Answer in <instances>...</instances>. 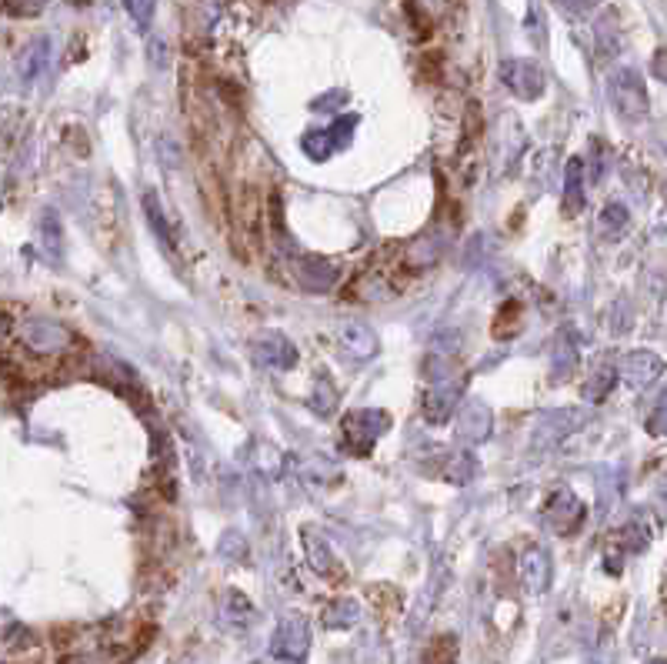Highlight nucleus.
Here are the masks:
<instances>
[{
  "label": "nucleus",
  "mask_w": 667,
  "mask_h": 664,
  "mask_svg": "<svg viewBox=\"0 0 667 664\" xmlns=\"http://www.w3.org/2000/svg\"><path fill=\"white\" fill-rule=\"evenodd\" d=\"M574 368H577V348H574L571 341H557V351H554V378L564 381Z\"/></svg>",
  "instance_id": "obj_26"
},
{
  "label": "nucleus",
  "mask_w": 667,
  "mask_h": 664,
  "mask_svg": "<svg viewBox=\"0 0 667 664\" xmlns=\"http://www.w3.org/2000/svg\"><path fill=\"white\" fill-rule=\"evenodd\" d=\"M654 664H664V661H654Z\"/></svg>",
  "instance_id": "obj_35"
},
{
  "label": "nucleus",
  "mask_w": 667,
  "mask_h": 664,
  "mask_svg": "<svg viewBox=\"0 0 667 664\" xmlns=\"http://www.w3.org/2000/svg\"><path fill=\"white\" fill-rule=\"evenodd\" d=\"M47 4H51V0H4V11L7 17H37L44 14Z\"/></svg>",
  "instance_id": "obj_28"
},
{
  "label": "nucleus",
  "mask_w": 667,
  "mask_h": 664,
  "mask_svg": "<svg viewBox=\"0 0 667 664\" xmlns=\"http://www.w3.org/2000/svg\"><path fill=\"white\" fill-rule=\"evenodd\" d=\"M21 344L37 354H61L74 344V334L64 324L47 321V317H31L21 324Z\"/></svg>",
  "instance_id": "obj_7"
},
{
  "label": "nucleus",
  "mask_w": 667,
  "mask_h": 664,
  "mask_svg": "<svg viewBox=\"0 0 667 664\" xmlns=\"http://www.w3.org/2000/svg\"><path fill=\"white\" fill-rule=\"evenodd\" d=\"M584 518H587L584 501L577 498L571 488H557L551 498H547L544 511H541V521L554 534H561V538H567V534H574L577 528H581Z\"/></svg>",
  "instance_id": "obj_3"
},
{
  "label": "nucleus",
  "mask_w": 667,
  "mask_h": 664,
  "mask_svg": "<svg viewBox=\"0 0 667 664\" xmlns=\"http://www.w3.org/2000/svg\"><path fill=\"white\" fill-rule=\"evenodd\" d=\"M297 281H301L307 291H327L337 281V267L324 257H301L297 261Z\"/></svg>",
  "instance_id": "obj_17"
},
{
  "label": "nucleus",
  "mask_w": 667,
  "mask_h": 664,
  "mask_svg": "<svg viewBox=\"0 0 667 664\" xmlns=\"http://www.w3.org/2000/svg\"><path fill=\"white\" fill-rule=\"evenodd\" d=\"M617 374H621V368H614V364H607V361L594 364L591 374H587V381H584V398L591 401V404L604 401V398H607V391L614 388Z\"/></svg>",
  "instance_id": "obj_18"
},
{
  "label": "nucleus",
  "mask_w": 667,
  "mask_h": 664,
  "mask_svg": "<svg viewBox=\"0 0 667 664\" xmlns=\"http://www.w3.org/2000/svg\"><path fill=\"white\" fill-rule=\"evenodd\" d=\"M647 431H651L654 438H667V394L657 401V408L651 411V418H647Z\"/></svg>",
  "instance_id": "obj_30"
},
{
  "label": "nucleus",
  "mask_w": 667,
  "mask_h": 664,
  "mask_svg": "<svg viewBox=\"0 0 667 664\" xmlns=\"http://www.w3.org/2000/svg\"><path fill=\"white\" fill-rule=\"evenodd\" d=\"M517 571H521V584H524L527 594H544L547 588H551L554 561L541 544H531V548H524L521 561H517Z\"/></svg>",
  "instance_id": "obj_9"
},
{
  "label": "nucleus",
  "mask_w": 667,
  "mask_h": 664,
  "mask_svg": "<svg viewBox=\"0 0 667 664\" xmlns=\"http://www.w3.org/2000/svg\"><path fill=\"white\" fill-rule=\"evenodd\" d=\"M221 614L231 624H237V628H244L247 621H251V614H254V608H251V601L244 598V594H237V591H227L224 594V608H221Z\"/></svg>",
  "instance_id": "obj_23"
},
{
  "label": "nucleus",
  "mask_w": 667,
  "mask_h": 664,
  "mask_svg": "<svg viewBox=\"0 0 667 664\" xmlns=\"http://www.w3.org/2000/svg\"><path fill=\"white\" fill-rule=\"evenodd\" d=\"M341 348L344 354H351L354 361H367L377 354V334L361 321H347L341 327Z\"/></svg>",
  "instance_id": "obj_15"
},
{
  "label": "nucleus",
  "mask_w": 667,
  "mask_h": 664,
  "mask_svg": "<svg viewBox=\"0 0 667 664\" xmlns=\"http://www.w3.org/2000/svg\"><path fill=\"white\" fill-rule=\"evenodd\" d=\"M444 471H447V481L451 484H471L477 474V458L467 448H461L451 454V461H447Z\"/></svg>",
  "instance_id": "obj_21"
},
{
  "label": "nucleus",
  "mask_w": 667,
  "mask_h": 664,
  "mask_svg": "<svg viewBox=\"0 0 667 664\" xmlns=\"http://www.w3.org/2000/svg\"><path fill=\"white\" fill-rule=\"evenodd\" d=\"M424 664H457L454 638H437L424 654Z\"/></svg>",
  "instance_id": "obj_27"
},
{
  "label": "nucleus",
  "mask_w": 667,
  "mask_h": 664,
  "mask_svg": "<svg viewBox=\"0 0 667 664\" xmlns=\"http://www.w3.org/2000/svg\"><path fill=\"white\" fill-rule=\"evenodd\" d=\"M651 71H654L657 81H664V84H667V51H657V54H654Z\"/></svg>",
  "instance_id": "obj_33"
},
{
  "label": "nucleus",
  "mask_w": 667,
  "mask_h": 664,
  "mask_svg": "<svg viewBox=\"0 0 667 664\" xmlns=\"http://www.w3.org/2000/svg\"><path fill=\"white\" fill-rule=\"evenodd\" d=\"M627 221H631V214H627V207L621 201H607L604 211H601V231L604 234H621Z\"/></svg>",
  "instance_id": "obj_24"
},
{
  "label": "nucleus",
  "mask_w": 667,
  "mask_h": 664,
  "mask_svg": "<svg viewBox=\"0 0 667 664\" xmlns=\"http://www.w3.org/2000/svg\"><path fill=\"white\" fill-rule=\"evenodd\" d=\"M317 394H314V408H317V414H331L334 411V404H337V394H334V388H331V381H321V388H314Z\"/></svg>",
  "instance_id": "obj_31"
},
{
  "label": "nucleus",
  "mask_w": 667,
  "mask_h": 664,
  "mask_svg": "<svg viewBox=\"0 0 667 664\" xmlns=\"http://www.w3.org/2000/svg\"><path fill=\"white\" fill-rule=\"evenodd\" d=\"M461 388L464 381H431V388L424 391V401H421V414L427 424H447L451 421V414L457 408V401H461Z\"/></svg>",
  "instance_id": "obj_8"
},
{
  "label": "nucleus",
  "mask_w": 667,
  "mask_h": 664,
  "mask_svg": "<svg viewBox=\"0 0 667 664\" xmlns=\"http://www.w3.org/2000/svg\"><path fill=\"white\" fill-rule=\"evenodd\" d=\"M661 371H664V361H661V354H654V351H631V354H624V361H621V381L634 391L654 384L661 378Z\"/></svg>",
  "instance_id": "obj_10"
},
{
  "label": "nucleus",
  "mask_w": 667,
  "mask_h": 664,
  "mask_svg": "<svg viewBox=\"0 0 667 664\" xmlns=\"http://www.w3.org/2000/svg\"><path fill=\"white\" fill-rule=\"evenodd\" d=\"M37 231H41L44 254L54 257V261H61V254H64V234H61V217H57V211H44V214H41V224H37Z\"/></svg>",
  "instance_id": "obj_19"
},
{
  "label": "nucleus",
  "mask_w": 667,
  "mask_h": 664,
  "mask_svg": "<svg viewBox=\"0 0 667 664\" xmlns=\"http://www.w3.org/2000/svg\"><path fill=\"white\" fill-rule=\"evenodd\" d=\"M491 428H494V418H491V411H487V404H481V401L464 404V411L457 414V441H461L464 448L484 444L491 438Z\"/></svg>",
  "instance_id": "obj_12"
},
{
  "label": "nucleus",
  "mask_w": 667,
  "mask_h": 664,
  "mask_svg": "<svg viewBox=\"0 0 667 664\" xmlns=\"http://www.w3.org/2000/svg\"><path fill=\"white\" fill-rule=\"evenodd\" d=\"M131 654L134 648L124 641H87L84 648L67 654L61 664H124Z\"/></svg>",
  "instance_id": "obj_13"
},
{
  "label": "nucleus",
  "mask_w": 667,
  "mask_h": 664,
  "mask_svg": "<svg viewBox=\"0 0 667 664\" xmlns=\"http://www.w3.org/2000/svg\"><path fill=\"white\" fill-rule=\"evenodd\" d=\"M304 544H307V558H311V568H314L317 574H331L337 558H334V551L327 548V541L321 538V534L304 531Z\"/></svg>",
  "instance_id": "obj_20"
},
{
  "label": "nucleus",
  "mask_w": 667,
  "mask_h": 664,
  "mask_svg": "<svg viewBox=\"0 0 667 664\" xmlns=\"http://www.w3.org/2000/svg\"><path fill=\"white\" fill-rule=\"evenodd\" d=\"M387 428H391V414H387V411L361 408V411L344 414V421H341V441L347 444V451H351V454H367L377 441H381V434H384Z\"/></svg>",
  "instance_id": "obj_2"
},
{
  "label": "nucleus",
  "mask_w": 667,
  "mask_h": 664,
  "mask_svg": "<svg viewBox=\"0 0 667 664\" xmlns=\"http://www.w3.org/2000/svg\"><path fill=\"white\" fill-rule=\"evenodd\" d=\"M347 97H341V94H331L327 101H314V111H331V107H337V104H344Z\"/></svg>",
  "instance_id": "obj_34"
},
{
  "label": "nucleus",
  "mask_w": 667,
  "mask_h": 664,
  "mask_svg": "<svg viewBox=\"0 0 667 664\" xmlns=\"http://www.w3.org/2000/svg\"><path fill=\"white\" fill-rule=\"evenodd\" d=\"M354 127H357V114H347V117H337L331 127H317V131H307L301 137L304 154L311 157V161H327V157H331L334 151H344V147L351 144Z\"/></svg>",
  "instance_id": "obj_4"
},
{
  "label": "nucleus",
  "mask_w": 667,
  "mask_h": 664,
  "mask_svg": "<svg viewBox=\"0 0 667 664\" xmlns=\"http://www.w3.org/2000/svg\"><path fill=\"white\" fill-rule=\"evenodd\" d=\"M584 174H587L584 157H571L564 167V214L567 217L584 211Z\"/></svg>",
  "instance_id": "obj_16"
},
{
  "label": "nucleus",
  "mask_w": 667,
  "mask_h": 664,
  "mask_svg": "<svg viewBox=\"0 0 667 664\" xmlns=\"http://www.w3.org/2000/svg\"><path fill=\"white\" fill-rule=\"evenodd\" d=\"M144 211H147V221H151V227L157 234L164 237V241H171V224H167L164 217V207H161V197H157L154 191L144 197Z\"/></svg>",
  "instance_id": "obj_25"
},
{
  "label": "nucleus",
  "mask_w": 667,
  "mask_h": 664,
  "mask_svg": "<svg viewBox=\"0 0 667 664\" xmlns=\"http://www.w3.org/2000/svg\"><path fill=\"white\" fill-rule=\"evenodd\" d=\"M51 67V37H34L17 57V77L21 84H34Z\"/></svg>",
  "instance_id": "obj_14"
},
{
  "label": "nucleus",
  "mask_w": 667,
  "mask_h": 664,
  "mask_svg": "<svg viewBox=\"0 0 667 664\" xmlns=\"http://www.w3.org/2000/svg\"><path fill=\"white\" fill-rule=\"evenodd\" d=\"M607 101H611L614 114L621 117L624 124H641L647 117V87L644 77L634 71V67H617V71L607 77Z\"/></svg>",
  "instance_id": "obj_1"
},
{
  "label": "nucleus",
  "mask_w": 667,
  "mask_h": 664,
  "mask_svg": "<svg viewBox=\"0 0 667 664\" xmlns=\"http://www.w3.org/2000/svg\"><path fill=\"white\" fill-rule=\"evenodd\" d=\"M124 7H127V14L134 17V24L144 31V27L151 24L154 11H157V0H124Z\"/></svg>",
  "instance_id": "obj_29"
},
{
  "label": "nucleus",
  "mask_w": 667,
  "mask_h": 664,
  "mask_svg": "<svg viewBox=\"0 0 667 664\" xmlns=\"http://www.w3.org/2000/svg\"><path fill=\"white\" fill-rule=\"evenodd\" d=\"M501 81L514 97L521 101H541V94L547 91V77L534 61L527 57H511V61L501 64Z\"/></svg>",
  "instance_id": "obj_5"
},
{
  "label": "nucleus",
  "mask_w": 667,
  "mask_h": 664,
  "mask_svg": "<svg viewBox=\"0 0 667 664\" xmlns=\"http://www.w3.org/2000/svg\"><path fill=\"white\" fill-rule=\"evenodd\" d=\"M254 361L264 364V368L287 371V368H294L297 364V348L291 344V338H284V334L267 331L254 341Z\"/></svg>",
  "instance_id": "obj_11"
},
{
  "label": "nucleus",
  "mask_w": 667,
  "mask_h": 664,
  "mask_svg": "<svg viewBox=\"0 0 667 664\" xmlns=\"http://www.w3.org/2000/svg\"><path fill=\"white\" fill-rule=\"evenodd\" d=\"M361 618V608H357V601H334L331 608L324 611V624L327 628H351V624Z\"/></svg>",
  "instance_id": "obj_22"
},
{
  "label": "nucleus",
  "mask_w": 667,
  "mask_h": 664,
  "mask_svg": "<svg viewBox=\"0 0 667 664\" xmlns=\"http://www.w3.org/2000/svg\"><path fill=\"white\" fill-rule=\"evenodd\" d=\"M561 11H567V14H581V11H587L591 4H597V0H554Z\"/></svg>",
  "instance_id": "obj_32"
},
{
  "label": "nucleus",
  "mask_w": 667,
  "mask_h": 664,
  "mask_svg": "<svg viewBox=\"0 0 667 664\" xmlns=\"http://www.w3.org/2000/svg\"><path fill=\"white\" fill-rule=\"evenodd\" d=\"M307 648H311V624H307L304 614H287L274 631L271 654L281 661L301 664L307 658Z\"/></svg>",
  "instance_id": "obj_6"
}]
</instances>
